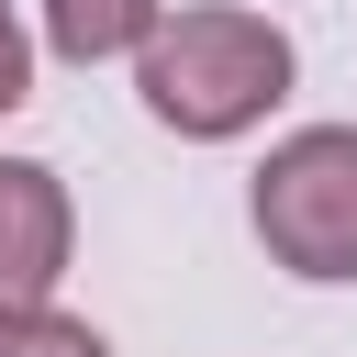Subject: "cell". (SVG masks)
<instances>
[{
  "label": "cell",
  "mask_w": 357,
  "mask_h": 357,
  "mask_svg": "<svg viewBox=\"0 0 357 357\" xmlns=\"http://www.w3.org/2000/svg\"><path fill=\"white\" fill-rule=\"evenodd\" d=\"M134 89L167 134L190 145H223L245 123H268L290 100V33L268 11H234V0H190L156 22V45L134 56Z\"/></svg>",
  "instance_id": "cell-1"
},
{
  "label": "cell",
  "mask_w": 357,
  "mask_h": 357,
  "mask_svg": "<svg viewBox=\"0 0 357 357\" xmlns=\"http://www.w3.org/2000/svg\"><path fill=\"white\" fill-rule=\"evenodd\" d=\"M245 212L290 279H357V123H301L268 145Z\"/></svg>",
  "instance_id": "cell-2"
},
{
  "label": "cell",
  "mask_w": 357,
  "mask_h": 357,
  "mask_svg": "<svg viewBox=\"0 0 357 357\" xmlns=\"http://www.w3.org/2000/svg\"><path fill=\"white\" fill-rule=\"evenodd\" d=\"M67 245H78L67 178H56V167H33V156H0V312H22V301H56V279H67Z\"/></svg>",
  "instance_id": "cell-3"
},
{
  "label": "cell",
  "mask_w": 357,
  "mask_h": 357,
  "mask_svg": "<svg viewBox=\"0 0 357 357\" xmlns=\"http://www.w3.org/2000/svg\"><path fill=\"white\" fill-rule=\"evenodd\" d=\"M167 22V0H45V45L67 67H100V56H145Z\"/></svg>",
  "instance_id": "cell-4"
},
{
  "label": "cell",
  "mask_w": 357,
  "mask_h": 357,
  "mask_svg": "<svg viewBox=\"0 0 357 357\" xmlns=\"http://www.w3.org/2000/svg\"><path fill=\"white\" fill-rule=\"evenodd\" d=\"M0 357H112L78 312H56V301H22V312H0Z\"/></svg>",
  "instance_id": "cell-5"
},
{
  "label": "cell",
  "mask_w": 357,
  "mask_h": 357,
  "mask_svg": "<svg viewBox=\"0 0 357 357\" xmlns=\"http://www.w3.org/2000/svg\"><path fill=\"white\" fill-rule=\"evenodd\" d=\"M22 100H33V45H22V22L0 0V112H22Z\"/></svg>",
  "instance_id": "cell-6"
}]
</instances>
